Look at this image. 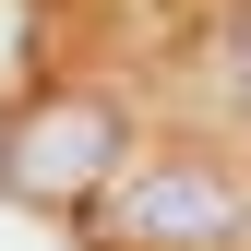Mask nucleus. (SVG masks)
<instances>
[{
  "mask_svg": "<svg viewBox=\"0 0 251 251\" xmlns=\"http://www.w3.org/2000/svg\"><path fill=\"white\" fill-rule=\"evenodd\" d=\"M120 155H132V132H120L108 96H36L12 132H0V192L60 215V203H96L120 179Z\"/></svg>",
  "mask_w": 251,
  "mask_h": 251,
  "instance_id": "nucleus-1",
  "label": "nucleus"
},
{
  "mask_svg": "<svg viewBox=\"0 0 251 251\" xmlns=\"http://www.w3.org/2000/svg\"><path fill=\"white\" fill-rule=\"evenodd\" d=\"M120 227L144 251H227V239H251V192L215 155H155L132 192H120Z\"/></svg>",
  "mask_w": 251,
  "mask_h": 251,
  "instance_id": "nucleus-2",
  "label": "nucleus"
}]
</instances>
